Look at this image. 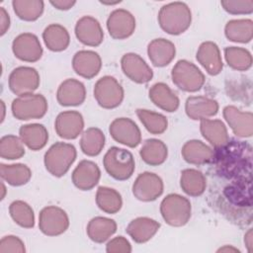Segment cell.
Returning a JSON list of instances; mask_svg holds the SVG:
<instances>
[{
    "instance_id": "d6986e66",
    "label": "cell",
    "mask_w": 253,
    "mask_h": 253,
    "mask_svg": "<svg viewBox=\"0 0 253 253\" xmlns=\"http://www.w3.org/2000/svg\"><path fill=\"white\" fill-rule=\"evenodd\" d=\"M72 68L77 75L92 79L99 74L102 68L101 56L94 50H79L73 55Z\"/></svg>"
},
{
    "instance_id": "44dd1931",
    "label": "cell",
    "mask_w": 253,
    "mask_h": 253,
    "mask_svg": "<svg viewBox=\"0 0 253 253\" xmlns=\"http://www.w3.org/2000/svg\"><path fill=\"white\" fill-rule=\"evenodd\" d=\"M196 58L207 73L211 76L219 74L223 68L219 47L213 42L207 41L202 42L198 47Z\"/></svg>"
},
{
    "instance_id": "ee69618b",
    "label": "cell",
    "mask_w": 253,
    "mask_h": 253,
    "mask_svg": "<svg viewBox=\"0 0 253 253\" xmlns=\"http://www.w3.org/2000/svg\"><path fill=\"white\" fill-rule=\"evenodd\" d=\"M131 250L129 241L124 236L114 237L106 245V252L108 253H130Z\"/></svg>"
},
{
    "instance_id": "30bf717a",
    "label": "cell",
    "mask_w": 253,
    "mask_h": 253,
    "mask_svg": "<svg viewBox=\"0 0 253 253\" xmlns=\"http://www.w3.org/2000/svg\"><path fill=\"white\" fill-rule=\"evenodd\" d=\"M132 195L141 202H153L164 191V183L160 176L152 172L140 173L132 184Z\"/></svg>"
},
{
    "instance_id": "b9f144b4",
    "label": "cell",
    "mask_w": 253,
    "mask_h": 253,
    "mask_svg": "<svg viewBox=\"0 0 253 253\" xmlns=\"http://www.w3.org/2000/svg\"><path fill=\"white\" fill-rule=\"evenodd\" d=\"M220 5L225 12L231 15H249L253 12L252 0H222Z\"/></svg>"
},
{
    "instance_id": "e575fe53",
    "label": "cell",
    "mask_w": 253,
    "mask_h": 253,
    "mask_svg": "<svg viewBox=\"0 0 253 253\" xmlns=\"http://www.w3.org/2000/svg\"><path fill=\"white\" fill-rule=\"evenodd\" d=\"M0 175L3 182L13 187L26 185L32 178V170L22 163L0 164Z\"/></svg>"
},
{
    "instance_id": "2e32d148",
    "label": "cell",
    "mask_w": 253,
    "mask_h": 253,
    "mask_svg": "<svg viewBox=\"0 0 253 253\" xmlns=\"http://www.w3.org/2000/svg\"><path fill=\"white\" fill-rule=\"evenodd\" d=\"M84 119L78 111H63L54 122L56 134L63 139H75L83 131Z\"/></svg>"
},
{
    "instance_id": "83f0119b",
    "label": "cell",
    "mask_w": 253,
    "mask_h": 253,
    "mask_svg": "<svg viewBox=\"0 0 253 253\" xmlns=\"http://www.w3.org/2000/svg\"><path fill=\"white\" fill-rule=\"evenodd\" d=\"M19 137L29 149L38 151L46 145L48 141V132L43 125L28 124L21 126L19 129Z\"/></svg>"
},
{
    "instance_id": "f1b7e54d",
    "label": "cell",
    "mask_w": 253,
    "mask_h": 253,
    "mask_svg": "<svg viewBox=\"0 0 253 253\" xmlns=\"http://www.w3.org/2000/svg\"><path fill=\"white\" fill-rule=\"evenodd\" d=\"M117 231V222L109 217L95 216L87 224L86 232L95 243L106 242Z\"/></svg>"
},
{
    "instance_id": "5bb4252c",
    "label": "cell",
    "mask_w": 253,
    "mask_h": 253,
    "mask_svg": "<svg viewBox=\"0 0 253 253\" xmlns=\"http://www.w3.org/2000/svg\"><path fill=\"white\" fill-rule=\"evenodd\" d=\"M107 30L109 35L115 40H126L129 38L135 30V18L126 9H116L107 19Z\"/></svg>"
},
{
    "instance_id": "7402d4cb",
    "label": "cell",
    "mask_w": 253,
    "mask_h": 253,
    "mask_svg": "<svg viewBox=\"0 0 253 253\" xmlns=\"http://www.w3.org/2000/svg\"><path fill=\"white\" fill-rule=\"evenodd\" d=\"M219 105L216 100L206 96H191L185 103V112L193 121L210 119L217 114Z\"/></svg>"
},
{
    "instance_id": "9a60e30c",
    "label": "cell",
    "mask_w": 253,
    "mask_h": 253,
    "mask_svg": "<svg viewBox=\"0 0 253 253\" xmlns=\"http://www.w3.org/2000/svg\"><path fill=\"white\" fill-rule=\"evenodd\" d=\"M222 115L231 128L232 132L238 137H250L253 134V114L242 112L237 107L228 105L222 110Z\"/></svg>"
},
{
    "instance_id": "9c48e42d",
    "label": "cell",
    "mask_w": 253,
    "mask_h": 253,
    "mask_svg": "<svg viewBox=\"0 0 253 253\" xmlns=\"http://www.w3.org/2000/svg\"><path fill=\"white\" fill-rule=\"evenodd\" d=\"M41 78L38 70L31 66H19L14 68L8 78L10 91L22 96L34 93L40 86Z\"/></svg>"
},
{
    "instance_id": "7bdbcfd3",
    "label": "cell",
    "mask_w": 253,
    "mask_h": 253,
    "mask_svg": "<svg viewBox=\"0 0 253 253\" xmlns=\"http://www.w3.org/2000/svg\"><path fill=\"white\" fill-rule=\"evenodd\" d=\"M25 253L26 248L23 240L15 235L2 237L0 241V253Z\"/></svg>"
},
{
    "instance_id": "74e56055",
    "label": "cell",
    "mask_w": 253,
    "mask_h": 253,
    "mask_svg": "<svg viewBox=\"0 0 253 253\" xmlns=\"http://www.w3.org/2000/svg\"><path fill=\"white\" fill-rule=\"evenodd\" d=\"M227 65L236 71H247L252 66L251 52L240 46H226L223 50Z\"/></svg>"
},
{
    "instance_id": "6da1fadb",
    "label": "cell",
    "mask_w": 253,
    "mask_h": 253,
    "mask_svg": "<svg viewBox=\"0 0 253 253\" xmlns=\"http://www.w3.org/2000/svg\"><path fill=\"white\" fill-rule=\"evenodd\" d=\"M157 20L160 28L166 34L178 36L190 28L192 12L185 2H170L160 8Z\"/></svg>"
},
{
    "instance_id": "60d3db41",
    "label": "cell",
    "mask_w": 253,
    "mask_h": 253,
    "mask_svg": "<svg viewBox=\"0 0 253 253\" xmlns=\"http://www.w3.org/2000/svg\"><path fill=\"white\" fill-rule=\"evenodd\" d=\"M24 143L20 137L14 134H7L0 139V156L3 159L15 160L22 158L25 153Z\"/></svg>"
},
{
    "instance_id": "ba28073f",
    "label": "cell",
    "mask_w": 253,
    "mask_h": 253,
    "mask_svg": "<svg viewBox=\"0 0 253 253\" xmlns=\"http://www.w3.org/2000/svg\"><path fill=\"white\" fill-rule=\"evenodd\" d=\"M69 227L66 211L56 206L44 207L39 214V228L46 236H58Z\"/></svg>"
},
{
    "instance_id": "7a4b0ae2",
    "label": "cell",
    "mask_w": 253,
    "mask_h": 253,
    "mask_svg": "<svg viewBox=\"0 0 253 253\" xmlns=\"http://www.w3.org/2000/svg\"><path fill=\"white\" fill-rule=\"evenodd\" d=\"M76 157L77 150L73 144L57 141L45 151L43 163L50 175L60 178L68 172Z\"/></svg>"
},
{
    "instance_id": "ab89813d",
    "label": "cell",
    "mask_w": 253,
    "mask_h": 253,
    "mask_svg": "<svg viewBox=\"0 0 253 253\" xmlns=\"http://www.w3.org/2000/svg\"><path fill=\"white\" fill-rule=\"evenodd\" d=\"M9 213L15 223L24 228L35 226V213L32 207L21 200L14 201L9 206Z\"/></svg>"
},
{
    "instance_id": "1f68e13d",
    "label": "cell",
    "mask_w": 253,
    "mask_h": 253,
    "mask_svg": "<svg viewBox=\"0 0 253 253\" xmlns=\"http://www.w3.org/2000/svg\"><path fill=\"white\" fill-rule=\"evenodd\" d=\"M180 187L190 197L202 196L207 188V178L199 170L188 168L181 172Z\"/></svg>"
},
{
    "instance_id": "4316f807",
    "label": "cell",
    "mask_w": 253,
    "mask_h": 253,
    "mask_svg": "<svg viewBox=\"0 0 253 253\" xmlns=\"http://www.w3.org/2000/svg\"><path fill=\"white\" fill-rule=\"evenodd\" d=\"M148 96L156 107L168 113L176 112L180 106L179 97L163 82L153 84L148 91Z\"/></svg>"
},
{
    "instance_id": "d590c367",
    "label": "cell",
    "mask_w": 253,
    "mask_h": 253,
    "mask_svg": "<svg viewBox=\"0 0 253 253\" xmlns=\"http://www.w3.org/2000/svg\"><path fill=\"white\" fill-rule=\"evenodd\" d=\"M95 201L98 208L109 214L119 212L123 207L121 194L116 189L106 186H101L97 189Z\"/></svg>"
},
{
    "instance_id": "8d00e7d4",
    "label": "cell",
    "mask_w": 253,
    "mask_h": 253,
    "mask_svg": "<svg viewBox=\"0 0 253 253\" xmlns=\"http://www.w3.org/2000/svg\"><path fill=\"white\" fill-rule=\"evenodd\" d=\"M12 7L19 19L26 22H34L42 15L44 2L42 0H13Z\"/></svg>"
},
{
    "instance_id": "681fc988",
    "label": "cell",
    "mask_w": 253,
    "mask_h": 253,
    "mask_svg": "<svg viewBox=\"0 0 253 253\" xmlns=\"http://www.w3.org/2000/svg\"><path fill=\"white\" fill-rule=\"evenodd\" d=\"M100 3H102L103 5H117L119 3H121V0H117V1H108V0H100Z\"/></svg>"
},
{
    "instance_id": "d4e9b609",
    "label": "cell",
    "mask_w": 253,
    "mask_h": 253,
    "mask_svg": "<svg viewBox=\"0 0 253 253\" xmlns=\"http://www.w3.org/2000/svg\"><path fill=\"white\" fill-rule=\"evenodd\" d=\"M147 55L156 67H164L172 62L176 55L175 44L166 39L152 40L147 45Z\"/></svg>"
},
{
    "instance_id": "3957f363",
    "label": "cell",
    "mask_w": 253,
    "mask_h": 253,
    "mask_svg": "<svg viewBox=\"0 0 253 253\" xmlns=\"http://www.w3.org/2000/svg\"><path fill=\"white\" fill-rule=\"evenodd\" d=\"M103 165L106 172L118 181L129 179L135 170L132 153L118 146H112L107 150L103 158Z\"/></svg>"
},
{
    "instance_id": "f6af8a7d",
    "label": "cell",
    "mask_w": 253,
    "mask_h": 253,
    "mask_svg": "<svg viewBox=\"0 0 253 253\" xmlns=\"http://www.w3.org/2000/svg\"><path fill=\"white\" fill-rule=\"evenodd\" d=\"M10 16L4 7H0V36H4L10 28Z\"/></svg>"
},
{
    "instance_id": "8fae6325",
    "label": "cell",
    "mask_w": 253,
    "mask_h": 253,
    "mask_svg": "<svg viewBox=\"0 0 253 253\" xmlns=\"http://www.w3.org/2000/svg\"><path fill=\"white\" fill-rule=\"evenodd\" d=\"M112 138L127 147L134 148L141 142V132L137 125L128 118H117L109 126Z\"/></svg>"
},
{
    "instance_id": "5b68a950",
    "label": "cell",
    "mask_w": 253,
    "mask_h": 253,
    "mask_svg": "<svg viewBox=\"0 0 253 253\" xmlns=\"http://www.w3.org/2000/svg\"><path fill=\"white\" fill-rule=\"evenodd\" d=\"M171 79L176 87L184 92L194 93L202 89L206 82L205 74L193 62L180 59L173 66Z\"/></svg>"
},
{
    "instance_id": "8992f818",
    "label": "cell",
    "mask_w": 253,
    "mask_h": 253,
    "mask_svg": "<svg viewBox=\"0 0 253 253\" xmlns=\"http://www.w3.org/2000/svg\"><path fill=\"white\" fill-rule=\"evenodd\" d=\"M48 109L47 101L42 94H26L17 96L11 104V111L17 120L29 121L42 119Z\"/></svg>"
},
{
    "instance_id": "52a82bcc",
    "label": "cell",
    "mask_w": 253,
    "mask_h": 253,
    "mask_svg": "<svg viewBox=\"0 0 253 253\" xmlns=\"http://www.w3.org/2000/svg\"><path fill=\"white\" fill-rule=\"evenodd\" d=\"M94 98L103 109L111 110L119 107L125 97V91L119 81L110 75L97 80L94 85Z\"/></svg>"
},
{
    "instance_id": "ac0fdd59",
    "label": "cell",
    "mask_w": 253,
    "mask_h": 253,
    "mask_svg": "<svg viewBox=\"0 0 253 253\" xmlns=\"http://www.w3.org/2000/svg\"><path fill=\"white\" fill-rule=\"evenodd\" d=\"M101 170L99 166L91 160L83 159L74 168L71 174L73 185L81 191L92 190L99 183Z\"/></svg>"
},
{
    "instance_id": "f907efd6",
    "label": "cell",
    "mask_w": 253,
    "mask_h": 253,
    "mask_svg": "<svg viewBox=\"0 0 253 253\" xmlns=\"http://www.w3.org/2000/svg\"><path fill=\"white\" fill-rule=\"evenodd\" d=\"M0 103H1V107H2V117H1V123H3V121H4V119H5V111H6V109H5V104H4V102L1 100L0 101Z\"/></svg>"
},
{
    "instance_id": "816d5d0a",
    "label": "cell",
    "mask_w": 253,
    "mask_h": 253,
    "mask_svg": "<svg viewBox=\"0 0 253 253\" xmlns=\"http://www.w3.org/2000/svg\"><path fill=\"white\" fill-rule=\"evenodd\" d=\"M5 193H6V188H5L4 183L2 182V196H1V200H4V198H5Z\"/></svg>"
},
{
    "instance_id": "e0dca14e",
    "label": "cell",
    "mask_w": 253,
    "mask_h": 253,
    "mask_svg": "<svg viewBox=\"0 0 253 253\" xmlns=\"http://www.w3.org/2000/svg\"><path fill=\"white\" fill-rule=\"evenodd\" d=\"M74 33L77 40L87 46H98L104 41L101 24L92 16H83L75 24Z\"/></svg>"
},
{
    "instance_id": "d6a6232c",
    "label": "cell",
    "mask_w": 253,
    "mask_h": 253,
    "mask_svg": "<svg viewBox=\"0 0 253 253\" xmlns=\"http://www.w3.org/2000/svg\"><path fill=\"white\" fill-rule=\"evenodd\" d=\"M226 39L233 42L247 43L253 38V21L251 19H234L224 27Z\"/></svg>"
},
{
    "instance_id": "ffe728a7",
    "label": "cell",
    "mask_w": 253,
    "mask_h": 253,
    "mask_svg": "<svg viewBox=\"0 0 253 253\" xmlns=\"http://www.w3.org/2000/svg\"><path fill=\"white\" fill-rule=\"evenodd\" d=\"M86 99L85 85L74 78L65 79L60 83L56 91V100L60 106L76 107L84 103Z\"/></svg>"
},
{
    "instance_id": "f35d334b",
    "label": "cell",
    "mask_w": 253,
    "mask_h": 253,
    "mask_svg": "<svg viewBox=\"0 0 253 253\" xmlns=\"http://www.w3.org/2000/svg\"><path fill=\"white\" fill-rule=\"evenodd\" d=\"M136 116L145 129L151 134H162L168 127L167 118L160 113L146 109H137Z\"/></svg>"
},
{
    "instance_id": "cb8c5ba5",
    "label": "cell",
    "mask_w": 253,
    "mask_h": 253,
    "mask_svg": "<svg viewBox=\"0 0 253 253\" xmlns=\"http://www.w3.org/2000/svg\"><path fill=\"white\" fill-rule=\"evenodd\" d=\"M181 155L189 164L204 165L212 161L214 149L201 140L191 139L182 146Z\"/></svg>"
},
{
    "instance_id": "484cf974",
    "label": "cell",
    "mask_w": 253,
    "mask_h": 253,
    "mask_svg": "<svg viewBox=\"0 0 253 253\" xmlns=\"http://www.w3.org/2000/svg\"><path fill=\"white\" fill-rule=\"evenodd\" d=\"M160 223L147 216H139L132 219L126 226V232L136 243L149 241L159 230Z\"/></svg>"
},
{
    "instance_id": "4fadbf2b",
    "label": "cell",
    "mask_w": 253,
    "mask_h": 253,
    "mask_svg": "<svg viewBox=\"0 0 253 253\" xmlns=\"http://www.w3.org/2000/svg\"><path fill=\"white\" fill-rule=\"evenodd\" d=\"M121 67L124 74L134 83L145 84L153 78V70L137 53L124 54L121 58Z\"/></svg>"
},
{
    "instance_id": "7dc6e473",
    "label": "cell",
    "mask_w": 253,
    "mask_h": 253,
    "mask_svg": "<svg viewBox=\"0 0 253 253\" xmlns=\"http://www.w3.org/2000/svg\"><path fill=\"white\" fill-rule=\"evenodd\" d=\"M244 243L245 246L248 250V252L253 251V233H252V228H249L247 232L244 235Z\"/></svg>"
},
{
    "instance_id": "836d02e7",
    "label": "cell",
    "mask_w": 253,
    "mask_h": 253,
    "mask_svg": "<svg viewBox=\"0 0 253 253\" xmlns=\"http://www.w3.org/2000/svg\"><path fill=\"white\" fill-rule=\"evenodd\" d=\"M105 141V134L100 128L95 126L88 127L81 133L79 141L80 149L85 155L94 157L102 152Z\"/></svg>"
},
{
    "instance_id": "f546056e",
    "label": "cell",
    "mask_w": 253,
    "mask_h": 253,
    "mask_svg": "<svg viewBox=\"0 0 253 253\" xmlns=\"http://www.w3.org/2000/svg\"><path fill=\"white\" fill-rule=\"evenodd\" d=\"M42 40L50 51L65 50L70 43V36L65 27L60 24H50L42 32Z\"/></svg>"
},
{
    "instance_id": "c3c4849f",
    "label": "cell",
    "mask_w": 253,
    "mask_h": 253,
    "mask_svg": "<svg viewBox=\"0 0 253 253\" xmlns=\"http://www.w3.org/2000/svg\"><path fill=\"white\" fill-rule=\"evenodd\" d=\"M217 251H218V252H220V251H222V252H228V251H229V252H240L239 249L234 248V247H232V246H228V245H225L224 247L219 248Z\"/></svg>"
},
{
    "instance_id": "7c38bea8",
    "label": "cell",
    "mask_w": 253,
    "mask_h": 253,
    "mask_svg": "<svg viewBox=\"0 0 253 253\" xmlns=\"http://www.w3.org/2000/svg\"><path fill=\"white\" fill-rule=\"evenodd\" d=\"M12 51L15 57L25 62H37L43 52L39 38L32 33L17 36L12 42Z\"/></svg>"
},
{
    "instance_id": "603a6c76",
    "label": "cell",
    "mask_w": 253,
    "mask_h": 253,
    "mask_svg": "<svg viewBox=\"0 0 253 253\" xmlns=\"http://www.w3.org/2000/svg\"><path fill=\"white\" fill-rule=\"evenodd\" d=\"M200 131L203 137L214 149H218L229 142L227 127L221 120H218V119L201 120Z\"/></svg>"
},
{
    "instance_id": "4dcf8cb0",
    "label": "cell",
    "mask_w": 253,
    "mask_h": 253,
    "mask_svg": "<svg viewBox=\"0 0 253 253\" xmlns=\"http://www.w3.org/2000/svg\"><path fill=\"white\" fill-rule=\"evenodd\" d=\"M140 158L143 162L150 166H159L163 164L168 156V147L160 139L148 138L146 139L140 150Z\"/></svg>"
},
{
    "instance_id": "277c9868",
    "label": "cell",
    "mask_w": 253,
    "mask_h": 253,
    "mask_svg": "<svg viewBox=\"0 0 253 253\" xmlns=\"http://www.w3.org/2000/svg\"><path fill=\"white\" fill-rule=\"evenodd\" d=\"M160 213L167 224L180 227L187 224L190 220L192 206L187 198L172 193L162 200L160 204Z\"/></svg>"
},
{
    "instance_id": "bcb514c9",
    "label": "cell",
    "mask_w": 253,
    "mask_h": 253,
    "mask_svg": "<svg viewBox=\"0 0 253 253\" xmlns=\"http://www.w3.org/2000/svg\"><path fill=\"white\" fill-rule=\"evenodd\" d=\"M49 4L52 5V7H54L57 10L67 11V10H70L76 4V1H74V0H50Z\"/></svg>"
}]
</instances>
